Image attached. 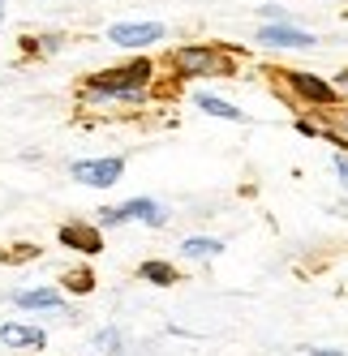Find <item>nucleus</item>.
Masks as SVG:
<instances>
[{
	"mask_svg": "<svg viewBox=\"0 0 348 356\" xmlns=\"http://www.w3.org/2000/svg\"><path fill=\"white\" fill-rule=\"evenodd\" d=\"M151 78H155L151 56H134L120 69H104V73H95V78H86V90L95 99H129V104H138V99H146Z\"/></svg>",
	"mask_w": 348,
	"mask_h": 356,
	"instance_id": "obj_1",
	"label": "nucleus"
},
{
	"mask_svg": "<svg viewBox=\"0 0 348 356\" xmlns=\"http://www.w3.org/2000/svg\"><path fill=\"white\" fill-rule=\"evenodd\" d=\"M138 275H142L151 288H177V284H181V270L172 266V262H159V258L142 262V266H138Z\"/></svg>",
	"mask_w": 348,
	"mask_h": 356,
	"instance_id": "obj_11",
	"label": "nucleus"
},
{
	"mask_svg": "<svg viewBox=\"0 0 348 356\" xmlns=\"http://www.w3.org/2000/svg\"><path fill=\"white\" fill-rule=\"evenodd\" d=\"M69 176L86 189H112L120 176H125V159L120 155H108V159H78L69 168Z\"/></svg>",
	"mask_w": 348,
	"mask_h": 356,
	"instance_id": "obj_4",
	"label": "nucleus"
},
{
	"mask_svg": "<svg viewBox=\"0 0 348 356\" xmlns=\"http://www.w3.org/2000/svg\"><path fill=\"white\" fill-rule=\"evenodd\" d=\"M108 39L116 47H151L164 39V22H116L108 31Z\"/></svg>",
	"mask_w": 348,
	"mask_h": 356,
	"instance_id": "obj_6",
	"label": "nucleus"
},
{
	"mask_svg": "<svg viewBox=\"0 0 348 356\" xmlns=\"http://www.w3.org/2000/svg\"><path fill=\"white\" fill-rule=\"evenodd\" d=\"M0 22H5V0H0Z\"/></svg>",
	"mask_w": 348,
	"mask_h": 356,
	"instance_id": "obj_19",
	"label": "nucleus"
},
{
	"mask_svg": "<svg viewBox=\"0 0 348 356\" xmlns=\"http://www.w3.org/2000/svg\"><path fill=\"white\" fill-rule=\"evenodd\" d=\"M13 305L17 309H65V296L61 288H22L13 292Z\"/></svg>",
	"mask_w": 348,
	"mask_h": 356,
	"instance_id": "obj_10",
	"label": "nucleus"
},
{
	"mask_svg": "<svg viewBox=\"0 0 348 356\" xmlns=\"http://www.w3.org/2000/svg\"><path fill=\"white\" fill-rule=\"evenodd\" d=\"M310 356H348V352H340V348H314Z\"/></svg>",
	"mask_w": 348,
	"mask_h": 356,
	"instance_id": "obj_18",
	"label": "nucleus"
},
{
	"mask_svg": "<svg viewBox=\"0 0 348 356\" xmlns=\"http://www.w3.org/2000/svg\"><path fill=\"white\" fill-rule=\"evenodd\" d=\"M331 86H335V95H348V69L335 73V82H331Z\"/></svg>",
	"mask_w": 348,
	"mask_h": 356,
	"instance_id": "obj_17",
	"label": "nucleus"
},
{
	"mask_svg": "<svg viewBox=\"0 0 348 356\" xmlns=\"http://www.w3.org/2000/svg\"><path fill=\"white\" fill-rule=\"evenodd\" d=\"M181 253H185V258L207 262V258H219V253H223V241H215V236H185Z\"/></svg>",
	"mask_w": 348,
	"mask_h": 356,
	"instance_id": "obj_13",
	"label": "nucleus"
},
{
	"mask_svg": "<svg viewBox=\"0 0 348 356\" xmlns=\"http://www.w3.org/2000/svg\"><path fill=\"white\" fill-rule=\"evenodd\" d=\"M56 241L73 253H86V258H95V253H104V232H99L95 223H65Z\"/></svg>",
	"mask_w": 348,
	"mask_h": 356,
	"instance_id": "obj_8",
	"label": "nucleus"
},
{
	"mask_svg": "<svg viewBox=\"0 0 348 356\" xmlns=\"http://www.w3.org/2000/svg\"><path fill=\"white\" fill-rule=\"evenodd\" d=\"M193 104L198 108H203V112H211V116H219V120H250V116H245L237 104H228V99H219V95H193Z\"/></svg>",
	"mask_w": 348,
	"mask_h": 356,
	"instance_id": "obj_12",
	"label": "nucleus"
},
{
	"mask_svg": "<svg viewBox=\"0 0 348 356\" xmlns=\"http://www.w3.org/2000/svg\"><path fill=\"white\" fill-rule=\"evenodd\" d=\"M258 43L262 47H296V52L318 47V39L310 31H296V26H288V22H267V26H258Z\"/></svg>",
	"mask_w": 348,
	"mask_h": 356,
	"instance_id": "obj_5",
	"label": "nucleus"
},
{
	"mask_svg": "<svg viewBox=\"0 0 348 356\" xmlns=\"http://www.w3.org/2000/svg\"><path fill=\"white\" fill-rule=\"evenodd\" d=\"M284 82L292 86V95H296V99H306L310 108H327V104H335V99H340V95H335V86H331V82H322L318 73H288Z\"/></svg>",
	"mask_w": 348,
	"mask_h": 356,
	"instance_id": "obj_7",
	"label": "nucleus"
},
{
	"mask_svg": "<svg viewBox=\"0 0 348 356\" xmlns=\"http://www.w3.org/2000/svg\"><path fill=\"white\" fill-rule=\"evenodd\" d=\"M151 223V227H164L168 223V211L159 207L155 197H129V202H120V207H104L99 211V223H108V227H116V223Z\"/></svg>",
	"mask_w": 348,
	"mask_h": 356,
	"instance_id": "obj_3",
	"label": "nucleus"
},
{
	"mask_svg": "<svg viewBox=\"0 0 348 356\" xmlns=\"http://www.w3.org/2000/svg\"><path fill=\"white\" fill-rule=\"evenodd\" d=\"M120 343H125V339H120V330H116V326H104V330L95 335V348H99V352H108V356H120Z\"/></svg>",
	"mask_w": 348,
	"mask_h": 356,
	"instance_id": "obj_14",
	"label": "nucleus"
},
{
	"mask_svg": "<svg viewBox=\"0 0 348 356\" xmlns=\"http://www.w3.org/2000/svg\"><path fill=\"white\" fill-rule=\"evenodd\" d=\"M0 343H5V348L43 352L47 348V335H43V326H31V322H0Z\"/></svg>",
	"mask_w": 348,
	"mask_h": 356,
	"instance_id": "obj_9",
	"label": "nucleus"
},
{
	"mask_svg": "<svg viewBox=\"0 0 348 356\" xmlns=\"http://www.w3.org/2000/svg\"><path fill=\"white\" fill-rule=\"evenodd\" d=\"M172 69L181 78H228L237 69L228 47H215V43H189V47H177L172 52Z\"/></svg>",
	"mask_w": 348,
	"mask_h": 356,
	"instance_id": "obj_2",
	"label": "nucleus"
},
{
	"mask_svg": "<svg viewBox=\"0 0 348 356\" xmlns=\"http://www.w3.org/2000/svg\"><path fill=\"white\" fill-rule=\"evenodd\" d=\"M65 288H69V292H90V288H95V275H90V270H69V275H65Z\"/></svg>",
	"mask_w": 348,
	"mask_h": 356,
	"instance_id": "obj_15",
	"label": "nucleus"
},
{
	"mask_svg": "<svg viewBox=\"0 0 348 356\" xmlns=\"http://www.w3.org/2000/svg\"><path fill=\"white\" fill-rule=\"evenodd\" d=\"M331 172H335V181H340L344 193H348V155H335V159H331Z\"/></svg>",
	"mask_w": 348,
	"mask_h": 356,
	"instance_id": "obj_16",
	"label": "nucleus"
}]
</instances>
